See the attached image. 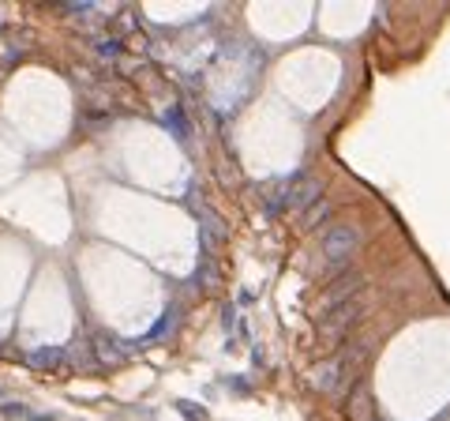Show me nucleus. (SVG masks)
I'll return each mask as SVG.
<instances>
[{"mask_svg": "<svg viewBox=\"0 0 450 421\" xmlns=\"http://www.w3.org/2000/svg\"><path fill=\"white\" fill-rule=\"evenodd\" d=\"M323 200V184L308 177V174H297L293 181L285 184H274V196H267V215H282V210H308L312 203Z\"/></svg>", "mask_w": 450, "mask_h": 421, "instance_id": "f257e3e1", "label": "nucleus"}, {"mask_svg": "<svg viewBox=\"0 0 450 421\" xmlns=\"http://www.w3.org/2000/svg\"><path fill=\"white\" fill-rule=\"evenodd\" d=\"M364 312H368L364 294L353 297V301H346V305L323 309V316H319V342H323V346H334V342H341L356 324L364 320Z\"/></svg>", "mask_w": 450, "mask_h": 421, "instance_id": "f03ea898", "label": "nucleus"}, {"mask_svg": "<svg viewBox=\"0 0 450 421\" xmlns=\"http://www.w3.org/2000/svg\"><path fill=\"white\" fill-rule=\"evenodd\" d=\"M361 245H364V233H361V226H356V222H338V226H330V230L323 233V241H319L323 260L334 263V267L349 263L356 252H361Z\"/></svg>", "mask_w": 450, "mask_h": 421, "instance_id": "7ed1b4c3", "label": "nucleus"}, {"mask_svg": "<svg viewBox=\"0 0 450 421\" xmlns=\"http://www.w3.org/2000/svg\"><path fill=\"white\" fill-rule=\"evenodd\" d=\"M364 289V275L361 271H346L338 275V279H330L326 289H323V309H334V305H346V301L361 297Z\"/></svg>", "mask_w": 450, "mask_h": 421, "instance_id": "20e7f679", "label": "nucleus"}, {"mask_svg": "<svg viewBox=\"0 0 450 421\" xmlns=\"http://www.w3.org/2000/svg\"><path fill=\"white\" fill-rule=\"evenodd\" d=\"M312 384L319 388V395H341V391H346V373H341L338 358H326V361L315 365Z\"/></svg>", "mask_w": 450, "mask_h": 421, "instance_id": "39448f33", "label": "nucleus"}, {"mask_svg": "<svg viewBox=\"0 0 450 421\" xmlns=\"http://www.w3.org/2000/svg\"><path fill=\"white\" fill-rule=\"evenodd\" d=\"M349 421H375V399L368 380H356V388L349 391Z\"/></svg>", "mask_w": 450, "mask_h": 421, "instance_id": "423d86ee", "label": "nucleus"}, {"mask_svg": "<svg viewBox=\"0 0 450 421\" xmlns=\"http://www.w3.org/2000/svg\"><path fill=\"white\" fill-rule=\"evenodd\" d=\"M131 350H139L136 342H121L113 335H98V342H94V353H98L101 365H124V358Z\"/></svg>", "mask_w": 450, "mask_h": 421, "instance_id": "0eeeda50", "label": "nucleus"}, {"mask_svg": "<svg viewBox=\"0 0 450 421\" xmlns=\"http://www.w3.org/2000/svg\"><path fill=\"white\" fill-rule=\"evenodd\" d=\"M64 358H68V353H64L60 346H38V350L26 353V365L31 368H60Z\"/></svg>", "mask_w": 450, "mask_h": 421, "instance_id": "6e6552de", "label": "nucleus"}, {"mask_svg": "<svg viewBox=\"0 0 450 421\" xmlns=\"http://www.w3.org/2000/svg\"><path fill=\"white\" fill-rule=\"evenodd\" d=\"M162 121H165V128L173 132L177 139H188V117H184V110H180L177 102H173V105H169V110L162 113Z\"/></svg>", "mask_w": 450, "mask_h": 421, "instance_id": "1a4fd4ad", "label": "nucleus"}, {"mask_svg": "<svg viewBox=\"0 0 450 421\" xmlns=\"http://www.w3.org/2000/svg\"><path fill=\"white\" fill-rule=\"evenodd\" d=\"M330 215V203L326 200H319V203H312L308 210H304V218H300V226L304 230H315V226H319V222Z\"/></svg>", "mask_w": 450, "mask_h": 421, "instance_id": "9d476101", "label": "nucleus"}, {"mask_svg": "<svg viewBox=\"0 0 450 421\" xmlns=\"http://www.w3.org/2000/svg\"><path fill=\"white\" fill-rule=\"evenodd\" d=\"M177 410L188 417V421H210V410L199 403H188V399H177Z\"/></svg>", "mask_w": 450, "mask_h": 421, "instance_id": "9b49d317", "label": "nucleus"}, {"mask_svg": "<svg viewBox=\"0 0 450 421\" xmlns=\"http://www.w3.org/2000/svg\"><path fill=\"white\" fill-rule=\"evenodd\" d=\"M4 417H34L23 403H4Z\"/></svg>", "mask_w": 450, "mask_h": 421, "instance_id": "f8f14e48", "label": "nucleus"}, {"mask_svg": "<svg viewBox=\"0 0 450 421\" xmlns=\"http://www.w3.org/2000/svg\"><path fill=\"white\" fill-rule=\"evenodd\" d=\"M98 53L101 57H121V42H116V38L113 42H98Z\"/></svg>", "mask_w": 450, "mask_h": 421, "instance_id": "ddd939ff", "label": "nucleus"}, {"mask_svg": "<svg viewBox=\"0 0 450 421\" xmlns=\"http://www.w3.org/2000/svg\"><path fill=\"white\" fill-rule=\"evenodd\" d=\"M64 11H79V16H83V11H90V0H68Z\"/></svg>", "mask_w": 450, "mask_h": 421, "instance_id": "4468645a", "label": "nucleus"}]
</instances>
